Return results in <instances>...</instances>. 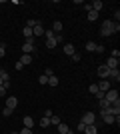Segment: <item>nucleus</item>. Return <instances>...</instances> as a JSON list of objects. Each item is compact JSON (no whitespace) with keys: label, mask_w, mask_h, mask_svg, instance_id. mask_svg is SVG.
<instances>
[{"label":"nucleus","mask_w":120,"mask_h":134,"mask_svg":"<svg viewBox=\"0 0 120 134\" xmlns=\"http://www.w3.org/2000/svg\"><path fill=\"white\" fill-rule=\"evenodd\" d=\"M100 34L102 36H112L114 34V20H104L100 26Z\"/></svg>","instance_id":"nucleus-1"},{"label":"nucleus","mask_w":120,"mask_h":134,"mask_svg":"<svg viewBox=\"0 0 120 134\" xmlns=\"http://www.w3.org/2000/svg\"><path fill=\"white\" fill-rule=\"evenodd\" d=\"M44 36H46V46L48 48H56V34L52 32V30H46Z\"/></svg>","instance_id":"nucleus-2"},{"label":"nucleus","mask_w":120,"mask_h":134,"mask_svg":"<svg viewBox=\"0 0 120 134\" xmlns=\"http://www.w3.org/2000/svg\"><path fill=\"white\" fill-rule=\"evenodd\" d=\"M22 52L24 54H32V52H34V36H32V38H26V42L22 44Z\"/></svg>","instance_id":"nucleus-3"},{"label":"nucleus","mask_w":120,"mask_h":134,"mask_svg":"<svg viewBox=\"0 0 120 134\" xmlns=\"http://www.w3.org/2000/svg\"><path fill=\"white\" fill-rule=\"evenodd\" d=\"M100 116H102V120L106 124H114V120H116V116H112L108 112V108H100Z\"/></svg>","instance_id":"nucleus-4"},{"label":"nucleus","mask_w":120,"mask_h":134,"mask_svg":"<svg viewBox=\"0 0 120 134\" xmlns=\"http://www.w3.org/2000/svg\"><path fill=\"white\" fill-rule=\"evenodd\" d=\"M80 122H84L86 126H90V124L96 122V114H94V112H84V116H82V120H80Z\"/></svg>","instance_id":"nucleus-5"},{"label":"nucleus","mask_w":120,"mask_h":134,"mask_svg":"<svg viewBox=\"0 0 120 134\" xmlns=\"http://www.w3.org/2000/svg\"><path fill=\"white\" fill-rule=\"evenodd\" d=\"M104 98L108 102H114V100H118V90L116 88H110V90H106L104 92Z\"/></svg>","instance_id":"nucleus-6"},{"label":"nucleus","mask_w":120,"mask_h":134,"mask_svg":"<svg viewBox=\"0 0 120 134\" xmlns=\"http://www.w3.org/2000/svg\"><path fill=\"white\" fill-rule=\"evenodd\" d=\"M44 32H46L44 26H42L40 22H36V24H34V28H32V34H34V38H36V36H44Z\"/></svg>","instance_id":"nucleus-7"},{"label":"nucleus","mask_w":120,"mask_h":134,"mask_svg":"<svg viewBox=\"0 0 120 134\" xmlns=\"http://www.w3.org/2000/svg\"><path fill=\"white\" fill-rule=\"evenodd\" d=\"M108 72H110V68L106 66V64H102V66H98V76H100V78H108Z\"/></svg>","instance_id":"nucleus-8"},{"label":"nucleus","mask_w":120,"mask_h":134,"mask_svg":"<svg viewBox=\"0 0 120 134\" xmlns=\"http://www.w3.org/2000/svg\"><path fill=\"white\" fill-rule=\"evenodd\" d=\"M16 106H18V98L16 96H8V98H6V108H12V110H14Z\"/></svg>","instance_id":"nucleus-9"},{"label":"nucleus","mask_w":120,"mask_h":134,"mask_svg":"<svg viewBox=\"0 0 120 134\" xmlns=\"http://www.w3.org/2000/svg\"><path fill=\"white\" fill-rule=\"evenodd\" d=\"M96 86H98V92H102V94L106 92V90H110V88H112L108 80H102V82H100V84H96Z\"/></svg>","instance_id":"nucleus-10"},{"label":"nucleus","mask_w":120,"mask_h":134,"mask_svg":"<svg viewBox=\"0 0 120 134\" xmlns=\"http://www.w3.org/2000/svg\"><path fill=\"white\" fill-rule=\"evenodd\" d=\"M18 62H20L22 66H28L30 62H32V54H22V56H20V60H18Z\"/></svg>","instance_id":"nucleus-11"},{"label":"nucleus","mask_w":120,"mask_h":134,"mask_svg":"<svg viewBox=\"0 0 120 134\" xmlns=\"http://www.w3.org/2000/svg\"><path fill=\"white\" fill-rule=\"evenodd\" d=\"M106 66H108L110 70H112V68H118V58H112V56H110L108 60H106Z\"/></svg>","instance_id":"nucleus-12"},{"label":"nucleus","mask_w":120,"mask_h":134,"mask_svg":"<svg viewBox=\"0 0 120 134\" xmlns=\"http://www.w3.org/2000/svg\"><path fill=\"white\" fill-rule=\"evenodd\" d=\"M74 52H76L74 44H70V42H68V44H64V54H68V56H72V54H74Z\"/></svg>","instance_id":"nucleus-13"},{"label":"nucleus","mask_w":120,"mask_h":134,"mask_svg":"<svg viewBox=\"0 0 120 134\" xmlns=\"http://www.w3.org/2000/svg\"><path fill=\"white\" fill-rule=\"evenodd\" d=\"M108 78H112V80H116V82H118V80H120L118 68H112V70H110V72H108Z\"/></svg>","instance_id":"nucleus-14"},{"label":"nucleus","mask_w":120,"mask_h":134,"mask_svg":"<svg viewBox=\"0 0 120 134\" xmlns=\"http://www.w3.org/2000/svg\"><path fill=\"white\" fill-rule=\"evenodd\" d=\"M34 126V118L32 116H24V128H32Z\"/></svg>","instance_id":"nucleus-15"},{"label":"nucleus","mask_w":120,"mask_h":134,"mask_svg":"<svg viewBox=\"0 0 120 134\" xmlns=\"http://www.w3.org/2000/svg\"><path fill=\"white\" fill-rule=\"evenodd\" d=\"M0 80H2V82H10V74L6 72L4 68H0Z\"/></svg>","instance_id":"nucleus-16"},{"label":"nucleus","mask_w":120,"mask_h":134,"mask_svg":"<svg viewBox=\"0 0 120 134\" xmlns=\"http://www.w3.org/2000/svg\"><path fill=\"white\" fill-rule=\"evenodd\" d=\"M102 2H100V0H96V2H92V4H90V8H92V10H94V12H100V10H102Z\"/></svg>","instance_id":"nucleus-17"},{"label":"nucleus","mask_w":120,"mask_h":134,"mask_svg":"<svg viewBox=\"0 0 120 134\" xmlns=\"http://www.w3.org/2000/svg\"><path fill=\"white\" fill-rule=\"evenodd\" d=\"M52 30H54V34H60L62 32V22H58V20L52 22Z\"/></svg>","instance_id":"nucleus-18"},{"label":"nucleus","mask_w":120,"mask_h":134,"mask_svg":"<svg viewBox=\"0 0 120 134\" xmlns=\"http://www.w3.org/2000/svg\"><path fill=\"white\" fill-rule=\"evenodd\" d=\"M22 34H24V38H32V36H34L30 26H24V28H22Z\"/></svg>","instance_id":"nucleus-19"},{"label":"nucleus","mask_w":120,"mask_h":134,"mask_svg":"<svg viewBox=\"0 0 120 134\" xmlns=\"http://www.w3.org/2000/svg\"><path fill=\"white\" fill-rule=\"evenodd\" d=\"M68 124H64V122H60V124H58V134H66V132H68Z\"/></svg>","instance_id":"nucleus-20"},{"label":"nucleus","mask_w":120,"mask_h":134,"mask_svg":"<svg viewBox=\"0 0 120 134\" xmlns=\"http://www.w3.org/2000/svg\"><path fill=\"white\" fill-rule=\"evenodd\" d=\"M58 82H60V80H58V76H54V74H52V76H48V86H58Z\"/></svg>","instance_id":"nucleus-21"},{"label":"nucleus","mask_w":120,"mask_h":134,"mask_svg":"<svg viewBox=\"0 0 120 134\" xmlns=\"http://www.w3.org/2000/svg\"><path fill=\"white\" fill-rule=\"evenodd\" d=\"M84 134H98V130H96L94 124H90V126H86V128H84Z\"/></svg>","instance_id":"nucleus-22"},{"label":"nucleus","mask_w":120,"mask_h":134,"mask_svg":"<svg viewBox=\"0 0 120 134\" xmlns=\"http://www.w3.org/2000/svg\"><path fill=\"white\" fill-rule=\"evenodd\" d=\"M86 16H88V20H90V22H94V20H98V12L90 10V12H86Z\"/></svg>","instance_id":"nucleus-23"},{"label":"nucleus","mask_w":120,"mask_h":134,"mask_svg":"<svg viewBox=\"0 0 120 134\" xmlns=\"http://www.w3.org/2000/svg\"><path fill=\"white\" fill-rule=\"evenodd\" d=\"M8 88H10V82H4V84H2V86H0V96H4Z\"/></svg>","instance_id":"nucleus-24"},{"label":"nucleus","mask_w":120,"mask_h":134,"mask_svg":"<svg viewBox=\"0 0 120 134\" xmlns=\"http://www.w3.org/2000/svg\"><path fill=\"white\" fill-rule=\"evenodd\" d=\"M40 126H42V128H48V126H50V118H42V120H40Z\"/></svg>","instance_id":"nucleus-25"},{"label":"nucleus","mask_w":120,"mask_h":134,"mask_svg":"<svg viewBox=\"0 0 120 134\" xmlns=\"http://www.w3.org/2000/svg\"><path fill=\"white\" fill-rule=\"evenodd\" d=\"M86 50H88V52H94V50H96V44H94V42H86Z\"/></svg>","instance_id":"nucleus-26"},{"label":"nucleus","mask_w":120,"mask_h":134,"mask_svg":"<svg viewBox=\"0 0 120 134\" xmlns=\"http://www.w3.org/2000/svg\"><path fill=\"white\" fill-rule=\"evenodd\" d=\"M88 92H90V94H96V92H98V86H96V84H90V86H88Z\"/></svg>","instance_id":"nucleus-27"},{"label":"nucleus","mask_w":120,"mask_h":134,"mask_svg":"<svg viewBox=\"0 0 120 134\" xmlns=\"http://www.w3.org/2000/svg\"><path fill=\"white\" fill-rule=\"evenodd\" d=\"M12 112H14L12 108H6V106H4V110H2V116H12Z\"/></svg>","instance_id":"nucleus-28"},{"label":"nucleus","mask_w":120,"mask_h":134,"mask_svg":"<svg viewBox=\"0 0 120 134\" xmlns=\"http://www.w3.org/2000/svg\"><path fill=\"white\" fill-rule=\"evenodd\" d=\"M98 102H100V108H108L110 106V102L106 100V98H102V100H98Z\"/></svg>","instance_id":"nucleus-29"},{"label":"nucleus","mask_w":120,"mask_h":134,"mask_svg":"<svg viewBox=\"0 0 120 134\" xmlns=\"http://www.w3.org/2000/svg\"><path fill=\"white\" fill-rule=\"evenodd\" d=\"M60 122H62V120H60L58 116H50V124H56V126H58Z\"/></svg>","instance_id":"nucleus-30"},{"label":"nucleus","mask_w":120,"mask_h":134,"mask_svg":"<svg viewBox=\"0 0 120 134\" xmlns=\"http://www.w3.org/2000/svg\"><path fill=\"white\" fill-rule=\"evenodd\" d=\"M38 82H40V84H48V76H46V74H42V76L38 78Z\"/></svg>","instance_id":"nucleus-31"},{"label":"nucleus","mask_w":120,"mask_h":134,"mask_svg":"<svg viewBox=\"0 0 120 134\" xmlns=\"http://www.w3.org/2000/svg\"><path fill=\"white\" fill-rule=\"evenodd\" d=\"M94 52H98V54H102V52H104V46H102V44H96V50H94Z\"/></svg>","instance_id":"nucleus-32"},{"label":"nucleus","mask_w":120,"mask_h":134,"mask_svg":"<svg viewBox=\"0 0 120 134\" xmlns=\"http://www.w3.org/2000/svg\"><path fill=\"white\" fill-rule=\"evenodd\" d=\"M60 42H64V36L62 34H56V44H60Z\"/></svg>","instance_id":"nucleus-33"},{"label":"nucleus","mask_w":120,"mask_h":134,"mask_svg":"<svg viewBox=\"0 0 120 134\" xmlns=\"http://www.w3.org/2000/svg\"><path fill=\"white\" fill-rule=\"evenodd\" d=\"M84 128H86V124L84 122H78V132H84Z\"/></svg>","instance_id":"nucleus-34"},{"label":"nucleus","mask_w":120,"mask_h":134,"mask_svg":"<svg viewBox=\"0 0 120 134\" xmlns=\"http://www.w3.org/2000/svg\"><path fill=\"white\" fill-rule=\"evenodd\" d=\"M70 58H72V60H74V62H80V54H76V52H74V54H72V56H70Z\"/></svg>","instance_id":"nucleus-35"},{"label":"nucleus","mask_w":120,"mask_h":134,"mask_svg":"<svg viewBox=\"0 0 120 134\" xmlns=\"http://www.w3.org/2000/svg\"><path fill=\"white\" fill-rule=\"evenodd\" d=\"M110 56H112V58H120V52H118V50H116V48H114V50H112V54H110Z\"/></svg>","instance_id":"nucleus-36"},{"label":"nucleus","mask_w":120,"mask_h":134,"mask_svg":"<svg viewBox=\"0 0 120 134\" xmlns=\"http://www.w3.org/2000/svg\"><path fill=\"white\" fill-rule=\"evenodd\" d=\"M20 134H32V128H22V130H20Z\"/></svg>","instance_id":"nucleus-37"},{"label":"nucleus","mask_w":120,"mask_h":134,"mask_svg":"<svg viewBox=\"0 0 120 134\" xmlns=\"http://www.w3.org/2000/svg\"><path fill=\"white\" fill-rule=\"evenodd\" d=\"M4 54H6V50H4V46H0V58H4Z\"/></svg>","instance_id":"nucleus-38"},{"label":"nucleus","mask_w":120,"mask_h":134,"mask_svg":"<svg viewBox=\"0 0 120 134\" xmlns=\"http://www.w3.org/2000/svg\"><path fill=\"white\" fill-rule=\"evenodd\" d=\"M66 134H76V132H72V130H68V132H66Z\"/></svg>","instance_id":"nucleus-39"},{"label":"nucleus","mask_w":120,"mask_h":134,"mask_svg":"<svg viewBox=\"0 0 120 134\" xmlns=\"http://www.w3.org/2000/svg\"><path fill=\"white\" fill-rule=\"evenodd\" d=\"M10 134H20V132H10Z\"/></svg>","instance_id":"nucleus-40"},{"label":"nucleus","mask_w":120,"mask_h":134,"mask_svg":"<svg viewBox=\"0 0 120 134\" xmlns=\"http://www.w3.org/2000/svg\"><path fill=\"white\" fill-rule=\"evenodd\" d=\"M2 84H4V82H2V80H0V86H2Z\"/></svg>","instance_id":"nucleus-41"},{"label":"nucleus","mask_w":120,"mask_h":134,"mask_svg":"<svg viewBox=\"0 0 120 134\" xmlns=\"http://www.w3.org/2000/svg\"><path fill=\"white\" fill-rule=\"evenodd\" d=\"M0 46H2V40H0Z\"/></svg>","instance_id":"nucleus-42"}]
</instances>
